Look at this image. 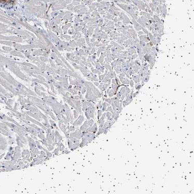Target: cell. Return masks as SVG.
<instances>
[{
	"label": "cell",
	"instance_id": "cell-1",
	"mask_svg": "<svg viewBox=\"0 0 194 194\" xmlns=\"http://www.w3.org/2000/svg\"><path fill=\"white\" fill-rule=\"evenodd\" d=\"M107 115L108 119V120H110V119L111 118L112 113H111V112H107Z\"/></svg>",
	"mask_w": 194,
	"mask_h": 194
},
{
	"label": "cell",
	"instance_id": "cell-2",
	"mask_svg": "<svg viewBox=\"0 0 194 194\" xmlns=\"http://www.w3.org/2000/svg\"><path fill=\"white\" fill-rule=\"evenodd\" d=\"M7 0H0V2H6Z\"/></svg>",
	"mask_w": 194,
	"mask_h": 194
}]
</instances>
